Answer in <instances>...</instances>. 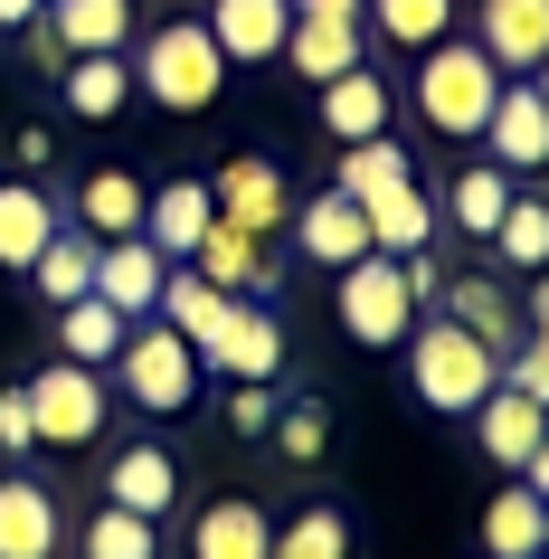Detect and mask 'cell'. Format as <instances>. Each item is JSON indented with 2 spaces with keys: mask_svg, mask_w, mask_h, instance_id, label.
<instances>
[{
  "mask_svg": "<svg viewBox=\"0 0 549 559\" xmlns=\"http://www.w3.org/2000/svg\"><path fill=\"white\" fill-rule=\"evenodd\" d=\"M407 389H417V408H435V417H474L484 408V389L502 380V352H484L464 323H445V313H417L407 323Z\"/></svg>",
  "mask_w": 549,
  "mask_h": 559,
  "instance_id": "obj_1",
  "label": "cell"
},
{
  "mask_svg": "<svg viewBox=\"0 0 549 559\" xmlns=\"http://www.w3.org/2000/svg\"><path fill=\"white\" fill-rule=\"evenodd\" d=\"M492 95H502V67H492L474 38H435L427 58H417V86H407V105H417V123H427L435 143H484Z\"/></svg>",
  "mask_w": 549,
  "mask_h": 559,
  "instance_id": "obj_2",
  "label": "cell"
},
{
  "mask_svg": "<svg viewBox=\"0 0 549 559\" xmlns=\"http://www.w3.org/2000/svg\"><path fill=\"white\" fill-rule=\"evenodd\" d=\"M228 86V58H218V38L200 20H162L143 38V58H133V95H152L162 115H208Z\"/></svg>",
  "mask_w": 549,
  "mask_h": 559,
  "instance_id": "obj_3",
  "label": "cell"
},
{
  "mask_svg": "<svg viewBox=\"0 0 549 559\" xmlns=\"http://www.w3.org/2000/svg\"><path fill=\"white\" fill-rule=\"evenodd\" d=\"M115 380H123V399H133L143 417H180L190 399H200L208 370H200V352H190L171 323H133L123 352H115Z\"/></svg>",
  "mask_w": 549,
  "mask_h": 559,
  "instance_id": "obj_4",
  "label": "cell"
},
{
  "mask_svg": "<svg viewBox=\"0 0 549 559\" xmlns=\"http://www.w3.org/2000/svg\"><path fill=\"white\" fill-rule=\"evenodd\" d=\"M332 323L360 342V352H398L407 342V323H417V295H407V265L398 257H360V265H342V295H332Z\"/></svg>",
  "mask_w": 549,
  "mask_h": 559,
  "instance_id": "obj_5",
  "label": "cell"
},
{
  "mask_svg": "<svg viewBox=\"0 0 549 559\" xmlns=\"http://www.w3.org/2000/svg\"><path fill=\"white\" fill-rule=\"evenodd\" d=\"M29 389V427L38 445H105V417H115V389H105V370H76V360H48Z\"/></svg>",
  "mask_w": 549,
  "mask_h": 559,
  "instance_id": "obj_6",
  "label": "cell"
},
{
  "mask_svg": "<svg viewBox=\"0 0 549 559\" xmlns=\"http://www.w3.org/2000/svg\"><path fill=\"white\" fill-rule=\"evenodd\" d=\"M190 265H200L218 295H237V304H275L285 295V247L256 237V228H228V218H208V237L190 247Z\"/></svg>",
  "mask_w": 549,
  "mask_h": 559,
  "instance_id": "obj_7",
  "label": "cell"
},
{
  "mask_svg": "<svg viewBox=\"0 0 549 559\" xmlns=\"http://www.w3.org/2000/svg\"><path fill=\"white\" fill-rule=\"evenodd\" d=\"M208 209H218L228 228L285 237V218H294V180H285V162H265V152H228V162L208 171Z\"/></svg>",
  "mask_w": 549,
  "mask_h": 559,
  "instance_id": "obj_8",
  "label": "cell"
},
{
  "mask_svg": "<svg viewBox=\"0 0 549 559\" xmlns=\"http://www.w3.org/2000/svg\"><path fill=\"white\" fill-rule=\"evenodd\" d=\"M285 352H294V342H285V313H275V304H237L228 332L200 352V370H208V380H228V389H275Z\"/></svg>",
  "mask_w": 549,
  "mask_h": 559,
  "instance_id": "obj_9",
  "label": "cell"
},
{
  "mask_svg": "<svg viewBox=\"0 0 549 559\" xmlns=\"http://www.w3.org/2000/svg\"><path fill=\"white\" fill-rule=\"evenodd\" d=\"M285 237H294V257H313V265H332V275H342V265L370 257V209L342 200V190H313V200H294Z\"/></svg>",
  "mask_w": 549,
  "mask_h": 559,
  "instance_id": "obj_10",
  "label": "cell"
},
{
  "mask_svg": "<svg viewBox=\"0 0 549 559\" xmlns=\"http://www.w3.org/2000/svg\"><path fill=\"white\" fill-rule=\"evenodd\" d=\"M105 502H115V512H143V522H171V512H180V465H171V445L123 437L115 455H105Z\"/></svg>",
  "mask_w": 549,
  "mask_h": 559,
  "instance_id": "obj_11",
  "label": "cell"
},
{
  "mask_svg": "<svg viewBox=\"0 0 549 559\" xmlns=\"http://www.w3.org/2000/svg\"><path fill=\"white\" fill-rule=\"evenodd\" d=\"M162 275H171V257L152 237H95V304H115L123 323H152Z\"/></svg>",
  "mask_w": 549,
  "mask_h": 559,
  "instance_id": "obj_12",
  "label": "cell"
},
{
  "mask_svg": "<svg viewBox=\"0 0 549 559\" xmlns=\"http://www.w3.org/2000/svg\"><path fill=\"white\" fill-rule=\"evenodd\" d=\"M484 162H502L512 180L549 171V105L521 76H502V95H492V115H484Z\"/></svg>",
  "mask_w": 549,
  "mask_h": 559,
  "instance_id": "obj_13",
  "label": "cell"
},
{
  "mask_svg": "<svg viewBox=\"0 0 549 559\" xmlns=\"http://www.w3.org/2000/svg\"><path fill=\"white\" fill-rule=\"evenodd\" d=\"M208 38L228 67H275L285 58V29H294V0H208Z\"/></svg>",
  "mask_w": 549,
  "mask_h": 559,
  "instance_id": "obj_14",
  "label": "cell"
},
{
  "mask_svg": "<svg viewBox=\"0 0 549 559\" xmlns=\"http://www.w3.org/2000/svg\"><path fill=\"white\" fill-rule=\"evenodd\" d=\"M67 550V512L38 474H0V559H58Z\"/></svg>",
  "mask_w": 549,
  "mask_h": 559,
  "instance_id": "obj_15",
  "label": "cell"
},
{
  "mask_svg": "<svg viewBox=\"0 0 549 559\" xmlns=\"http://www.w3.org/2000/svg\"><path fill=\"white\" fill-rule=\"evenodd\" d=\"M313 115H322V133H332V143H370V133H389V123H398V95H389V76L360 58L350 76L313 86Z\"/></svg>",
  "mask_w": 549,
  "mask_h": 559,
  "instance_id": "obj_16",
  "label": "cell"
},
{
  "mask_svg": "<svg viewBox=\"0 0 549 559\" xmlns=\"http://www.w3.org/2000/svg\"><path fill=\"white\" fill-rule=\"evenodd\" d=\"M190 559H275V512L256 493H218L190 522Z\"/></svg>",
  "mask_w": 549,
  "mask_h": 559,
  "instance_id": "obj_17",
  "label": "cell"
},
{
  "mask_svg": "<svg viewBox=\"0 0 549 559\" xmlns=\"http://www.w3.org/2000/svg\"><path fill=\"white\" fill-rule=\"evenodd\" d=\"M474 48H484L502 76H530L549 58V0H484L474 10Z\"/></svg>",
  "mask_w": 549,
  "mask_h": 559,
  "instance_id": "obj_18",
  "label": "cell"
},
{
  "mask_svg": "<svg viewBox=\"0 0 549 559\" xmlns=\"http://www.w3.org/2000/svg\"><path fill=\"white\" fill-rule=\"evenodd\" d=\"M464 427H474V445H484V455H492L502 474H521V465H530V445L549 437V408H540V399H521V389H502V380H492V389H484V408L464 417Z\"/></svg>",
  "mask_w": 549,
  "mask_h": 559,
  "instance_id": "obj_19",
  "label": "cell"
},
{
  "mask_svg": "<svg viewBox=\"0 0 549 559\" xmlns=\"http://www.w3.org/2000/svg\"><path fill=\"white\" fill-rule=\"evenodd\" d=\"M512 190H521V180L502 171V162H464V171L445 180V190H435V218H445V228H455L464 247H484V237L502 228V209H512Z\"/></svg>",
  "mask_w": 549,
  "mask_h": 559,
  "instance_id": "obj_20",
  "label": "cell"
},
{
  "mask_svg": "<svg viewBox=\"0 0 549 559\" xmlns=\"http://www.w3.org/2000/svg\"><path fill=\"white\" fill-rule=\"evenodd\" d=\"M427 313H445V323H464L474 342H484V352H512V342H521V304L502 295L492 275H445Z\"/></svg>",
  "mask_w": 549,
  "mask_h": 559,
  "instance_id": "obj_21",
  "label": "cell"
},
{
  "mask_svg": "<svg viewBox=\"0 0 549 559\" xmlns=\"http://www.w3.org/2000/svg\"><path fill=\"white\" fill-rule=\"evenodd\" d=\"M228 313H237V295H218L200 265H171V275H162V304H152V323H171L190 352H208V342L228 332Z\"/></svg>",
  "mask_w": 549,
  "mask_h": 559,
  "instance_id": "obj_22",
  "label": "cell"
},
{
  "mask_svg": "<svg viewBox=\"0 0 549 559\" xmlns=\"http://www.w3.org/2000/svg\"><path fill=\"white\" fill-rule=\"evenodd\" d=\"M360 58H370V29H360V20H294L285 29V67L303 86H332V76H350Z\"/></svg>",
  "mask_w": 549,
  "mask_h": 559,
  "instance_id": "obj_23",
  "label": "cell"
},
{
  "mask_svg": "<svg viewBox=\"0 0 549 559\" xmlns=\"http://www.w3.org/2000/svg\"><path fill=\"white\" fill-rule=\"evenodd\" d=\"M208 218H218V209H208V180H200V171H180V180H162V190H152L143 237H152L171 265H190V247L208 237Z\"/></svg>",
  "mask_w": 549,
  "mask_h": 559,
  "instance_id": "obj_24",
  "label": "cell"
},
{
  "mask_svg": "<svg viewBox=\"0 0 549 559\" xmlns=\"http://www.w3.org/2000/svg\"><path fill=\"white\" fill-rule=\"evenodd\" d=\"M38 20H48V38H58L67 58H123V38H133V0H48Z\"/></svg>",
  "mask_w": 549,
  "mask_h": 559,
  "instance_id": "obj_25",
  "label": "cell"
},
{
  "mask_svg": "<svg viewBox=\"0 0 549 559\" xmlns=\"http://www.w3.org/2000/svg\"><path fill=\"white\" fill-rule=\"evenodd\" d=\"M58 228L67 218H58V200H48V180H0V265H10V275H29L38 247Z\"/></svg>",
  "mask_w": 549,
  "mask_h": 559,
  "instance_id": "obj_26",
  "label": "cell"
},
{
  "mask_svg": "<svg viewBox=\"0 0 549 559\" xmlns=\"http://www.w3.org/2000/svg\"><path fill=\"white\" fill-rule=\"evenodd\" d=\"M370 209V247L379 257H417V247H435V190L427 180H398V190H379Z\"/></svg>",
  "mask_w": 549,
  "mask_h": 559,
  "instance_id": "obj_27",
  "label": "cell"
},
{
  "mask_svg": "<svg viewBox=\"0 0 549 559\" xmlns=\"http://www.w3.org/2000/svg\"><path fill=\"white\" fill-rule=\"evenodd\" d=\"M67 209H76V228H86V237H143V209H152V190H143L133 171H86Z\"/></svg>",
  "mask_w": 549,
  "mask_h": 559,
  "instance_id": "obj_28",
  "label": "cell"
},
{
  "mask_svg": "<svg viewBox=\"0 0 549 559\" xmlns=\"http://www.w3.org/2000/svg\"><path fill=\"white\" fill-rule=\"evenodd\" d=\"M455 0H360V29L389 38V48H407V58H427L435 38H455Z\"/></svg>",
  "mask_w": 549,
  "mask_h": 559,
  "instance_id": "obj_29",
  "label": "cell"
},
{
  "mask_svg": "<svg viewBox=\"0 0 549 559\" xmlns=\"http://www.w3.org/2000/svg\"><path fill=\"white\" fill-rule=\"evenodd\" d=\"M549 531V502L521 484V474H502V493L484 502V559H530Z\"/></svg>",
  "mask_w": 549,
  "mask_h": 559,
  "instance_id": "obj_30",
  "label": "cell"
},
{
  "mask_svg": "<svg viewBox=\"0 0 549 559\" xmlns=\"http://www.w3.org/2000/svg\"><path fill=\"white\" fill-rule=\"evenodd\" d=\"M398 180H417V152H407L398 133L342 143V162H332V190H342V200H379V190H398Z\"/></svg>",
  "mask_w": 549,
  "mask_h": 559,
  "instance_id": "obj_31",
  "label": "cell"
},
{
  "mask_svg": "<svg viewBox=\"0 0 549 559\" xmlns=\"http://www.w3.org/2000/svg\"><path fill=\"white\" fill-rule=\"evenodd\" d=\"M123 332H133V323H123L115 304H95V295L58 304V360H76V370H115Z\"/></svg>",
  "mask_w": 549,
  "mask_h": 559,
  "instance_id": "obj_32",
  "label": "cell"
},
{
  "mask_svg": "<svg viewBox=\"0 0 549 559\" xmlns=\"http://www.w3.org/2000/svg\"><path fill=\"white\" fill-rule=\"evenodd\" d=\"M58 86H67V115L76 123H115L123 105H133V67L123 58H67Z\"/></svg>",
  "mask_w": 549,
  "mask_h": 559,
  "instance_id": "obj_33",
  "label": "cell"
},
{
  "mask_svg": "<svg viewBox=\"0 0 549 559\" xmlns=\"http://www.w3.org/2000/svg\"><path fill=\"white\" fill-rule=\"evenodd\" d=\"M29 285H38V304H48V313H58V304H76V295H95V237H86V228H58L48 247H38Z\"/></svg>",
  "mask_w": 549,
  "mask_h": 559,
  "instance_id": "obj_34",
  "label": "cell"
},
{
  "mask_svg": "<svg viewBox=\"0 0 549 559\" xmlns=\"http://www.w3.org/2000/svg\"><path fill=\"white\" fill-rule=\"evenodd\" d=\"M484 257H502L512 275H540V265H549V200H540V190H512L502 228L484 237Z\"/></svg>",
  "mask_w": 549,
  "mask_h": 559,
  "instance_id": "obj_35",
  "label": "cell"
},
{
  "mask_svg": "<svg viewBox=\"0 0 549 559\" xmlns=\"http://www.w3.org/2000/svg\"><path fill=\"white\" fill-rule=\"evenodd\" d=\"M275 559H350V512L342 502H303L294 522H275Z\"/></svg>",
  "mask_w": 549,
  "mask_h": 559,
  "instance_id": "obj_36",
  "label": "cell"
},
{
  "mask_svg": "<svg viewBox=\"0 0 549 559\" xmlns=\"http://www.w3.org/2000/svg\"><path fill=\"white\" fill-rule=\"evenodd\" d=\"M76 550H86V559H162V522H143V512H115V502H105V512L76 531Z\"/></svg>",
  "mask_w": 549,
  "mask_h": 559,
  "instance_id": "obj_37",
  "label": "cell"
},
{
  "mask_svg": "<svg viewBox=\"0 0 549 559\" xmlns=\"http://www.w3.org/2000/svg\"><path fill=\"white\" fill-rule=\"evenodd\" d=\"M265 437H275L285 465H322V445H332V408H322V399H275V427H265Z\"/></svg>",
  "mask_w": 549,
  "mask_h": 559,
  "instance_id": "obj_38",
  "label": "cell"
},
{
  "mask_svg": "<svg viewBox=\"0 0 549 559\" xmlns=\"http://www.w3.org/2000/svg\"><path fill=\"white\" fill-rule=\"evenodd\" d=\"M502 389H521V399H540V408H549V352H540V342H512V352H502Z\"/></svg>",
  "mask_w": 549,
  "mask_h": 559,
  "instance_id": "obj_39",
  "label": "cell"
},
{
  "mask_svg": "<svg viewBox=\"0 0 549 559\" xmlns=\"http://www.w3.org/2000/svg\"><path fill=\"white\" fill-rule=\"evenodd\" d=\"M38 427H29V389H0V455H29Z\"/></svg>",
  "mask_w": 549,
  "mask_h": 559,
  "instance_id": "obj_40",
  "label": "cell"
},
{
  "mask_svg": "<svg viewBox=\"0 0 549 559\" xmlns=\"http://www.w3.org/2000/svg\"><path fill=\"white\" fill-rule=\"evenodd\" d=\"M228 427L237 437H265L275 427V389H228Z\"/></svg>",
  "mask_w": 549,
  "mask_h": 559,
  "instance_id": "obj_41",
  "label": "cell"
},
{
  "mask_svg": "<svg viewBox=\"0 0 549 559\" xmlns=\"http://www.w3.org/2000/svg\"><path fill=\"white\" fill-rule=\"evenodd\" d=\"M521 342H540V352H549V265L530 275V295H521Z\"/></svg>",
  "mask_w": 549,
  "mask_h": 559,
  "instance_id": "obj_42",
  "label": "cell"
},
{
  "mask_svg": "<svg viewBox=\"0 0 549 559\" xmlns=\"http://www.w3.org/2000/svg\"><path fill=\"white\" fill-rule=\"evenodd\" d=\"M38 10H48V0H0V38H20L38 20Z\"/></svg>",
  "mask_w": 549,
  "mask_h": 559,
  "instance_id": "obj_43",
  "label": "cell"
},
{
  "mask_svg": "<svg viewBox=\"0 0 549 559\" xmlns=\"http://www.w3.org/2000/svg\"><path fill=\"white\" fill-rule=\"evenodd\" d=\"M294 20H360V0H294Z\"/></svg>",
  "mask_w": 549,
  "mask_h": 559,
  "instance_id": "obj_44",
  "label": "cell"
},
{
  "mask_svg": "<svg viewBox=\"0 0 549 559\" xmlns=\"http://www.w3.org/2000/svg\"><path fill=\"white\" fill-rule=\"evenodd\" d=\"M521 484H530V493H540V502H549V437H540V445H530V465H521Z\"/></svg>",
  "mask_w": 549,
  "mask_h": 559,
  "instance_id": "obj_45",
  "label": "cell"
},
{
  "mask_svg": "<svg viewBox=\"0 0 549 559\" xmlns=\"http://www.w3.org/2000/svg\"><path fill=\"white\" fill-rule=\"evenodd\" d=\"M521 86H530V95H540V105H549V58H540V67H530V76H521Z\"/></svg>",
  "mask_w": 549,
  "mask_h": 559,
  "instance_id": "obj_46",
  "label": "cell"
},
{
  "mask_svg": "<svg viewBox=\"0 0 549 559\" xmlns=\"http://www.w3.org/2000/svg\"><path fill=\"white\" fill-rule=\"evenodd\" d=\"M540 550H549V531H540Z\"/></svg>",
  "mask_w": 549,
  "mask_h": 559,
  "instance_id": "obj_47",
  "label": "cell"
},
{
  "mask_svg": "<svg viewBox=\"0 0 549 559\" xmlns=\"http://www.w3.org/2000/svg\"><path fill=\"white\" fill-rule=\"evenodd\" d=\"M530 559H549V550H530Z\"/></svg>",
  "mask_w": 549,
  "mask_h": 559,
  "instance_id": "obj_48",
  "label": "cell"
}]
</instances>
